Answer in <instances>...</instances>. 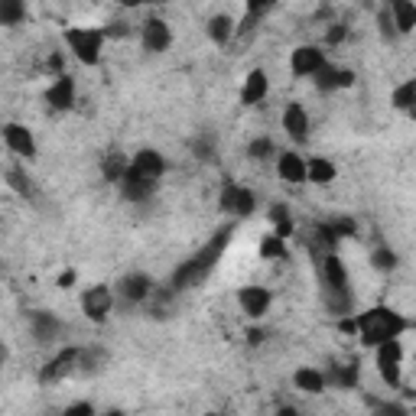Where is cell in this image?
<instances>
[{
	"mask_svg": "<svg viewBox=\"0 0 416 416\" xmlns=\"http://www.w3.org/2000/svg\"><path fill=\"white\" fill-rule=\"evenodd\" d=\"M228 241H231V225H225V228L215 231L212 241H208V244H205L196 257H189V260L182 263L176 273H172V286L186 289V286H196V283H202L205 277L215 270V263L221 260V254H225Z\"/></svg>",
	"mask_w": 416,
	"mask_h": 416,
	"instance_id": "1",
	"label": "cell"
},
{
	"mask_svg": "<svg viewBox=\"0 0 416 416\" xmlns=\"http://www.w3.org/2000/svg\"><path fill=\"white\" fill-rule=\"evenodd\" d=\"M403 329H407V319L387 306H374L355 319V332H358V339H361V345H374V348L384 345V341L400 339Z\"/></svg>",
	"mask_w": 416,
	"mask_h": 416,
	"instance_id": "2",
	"label": "cell"
},
{
	"mask_svg": "<svg viewBox=\"0 0 416 416\" xmlns=\"http://www.w3.org/2000/svg\"><path fill=\"white\" fill-rule=\"evenodd\" d=\"M65 43L72 46L78 59L85 62V65H94L98 56H101V43H104V33L101 30H65Z\"/></svg>",
	"mask_w": 416,
	"mask_h": 416,
	"instance_id": "3",
	"label": "cell"
},
{
	"mask_svg": "<svg viewBox=\"0 0 416 416\" xmlns=\"http://www.w3.org/2000/svg\"><path fill=\"white\" fill-rule=\"evenodd\" d=\"M85 361V351H78V348H65V351H59V355L52 358L49 365L43 367V384H49V381H62V377H68V374H75L78 371V365Z\"/></svg>",
	"mask_w": 416,
	"mask_h": 416,
	"instance_id": "4",
	"label": "cell"
},
{
	"mask_svg": "<svg viewBox=\"0 0 416 416\" xmlns=\"http://www.w3.org/2000/svg\"><path fill=\"white\" fill-rule=\"evenodd\" d=\"M400 358H403V348L397 339L377 345V371H381L384 384H391V387L400 384Z\"/></svg>",
	"mask_w": 416,
	"mask_h": 416,
	"instance_id": "5",
	"label": "cell"
},
{
	"mask_svg": "<svg viewBox=\"0 0 416 416\" xmlns=\"http://www.w3.org/2000/svg\"><path fill=\"white\" fill-rule=\"evenodd\" d=\"M289 68H293V75H319L325 68V56L315 46H299L293 52V59H289Z\"/></svg>",
	"mask_w": 416,
	"mask_h": 416,
	"instance_id": "6",
	"label": "cell"
},
{
	"mask_svg": "<svg viewBox=\"0 0 416 416\" xmlns=\"http://www.w3.org/2000/svg\"><path fill=\"white\" fill-rule=\"evenodd\" d=\"M82 309H85V315L92 319V322H104L111 313V293L108 286H92L85 289V296H82Z\"/></svg>",
	"mask_w": 416,
	"mask_h": 416,
	"instance_id": "7",
	"label": "cell"
},
{
	"mask_svg": "<svg viewBox=\"0 0 416 416\" xmlns=\"http://www.w3.org/2000/svg\"><path fill=\"white\" fill-rule=\"evenodd\" d=\"M221 208L244 218V215L254 212V196H251L247 189H241V186H225V192H221Z\"/></svg>",
	"mask_w": 416,
	"mask_h": 416,
	"instance_id": "8",
	"label": "cell"
},
{
	"mask_svg": "<svg viewBox=\"0 0 416 416\" xmlns=\"http://www.w3.org/2000/svg\"><path fill=\"white\" fill-rule=\"evenodd\" d=\"M172 36H170V26L163 23V20H146L144 23V49L146 52H163L170 49Z\"/></svg>",
	"mask_w": 416,
	"mask_h": 416,
	"instance_id": "9",
	"label": "cell"
},
{
	"mask_svg": "<svg viewBox=\"0 0 416 416\" xmlns=\"http://www.w3.org/2000/svg\"><path fill=\"white\" fill-rule=\"evenodd\" d=\"M120 189H124V196H127L130 202H144V198L153 196L156 182L153 179H146V176H140V172H134V170H127V176L120 179Z\"/></svg>",
	"mask_w": 416,
	"mask_h": 416,
	"instance_id": "10",
	"label": "cell"
},
{
	"mask_svg": "<svg viewBox=\"0 0 416 416\" xmlns=\"http://www.w3.org/2000/svg\"><path fill=\"white\" fill-rule=\"evenodd\" d=\"M130 170L156 182V179L163 176V170H166V163H163V156L156 153V150H140V153L134 156V163H130Z\"/></svg>",
	"mask_w": 416,
	"mask_h": 416,
	"instance_id": "11",
	"label": "cell"
},
{
	"mask_svg": "<svg viewBox=\"0 0 416 416\" xmlns=\"http://www.w3.org/2000/svg\"><path fill=\"white\" fill-rule=\"evenodd\" d=\"M4 140H7L10 150H17L20 156H36V144H33V134L20 124H7L4 127Z\"/></svg>",
	"mask_w": 416,
	"mask_h": 416,
	"instance_id": "12",
	"label": "cell"
},
{
	"mask_svg": "<svg viewBox=\"0 0 416 416\" xmlns=\"http://www.w3.org/2000/svg\"><path fill=\"white\" fill-rule=\"evenodd\" d=\"M46 101H49L56 111L72 108V101H75V82H72L68 75H59L56 82H52L49 94H46Z\"/></svg>",
	"mask_w": 416,
	"mask_h": 416,
	"instance_id": "13",
	"label": "cell"
},
{
	"mask_svg": "<svg viewBox=\"0 0 416 416\" xmlns=\"http://www.w3.org/2000/svg\"><path fill=\"white\" fill-rule=\"evenodd\" d=\"M322 273L325 283H329V293H348V273H345V263L335 254H329L322 260Z\"/></svg>",
	"mask_w": 416,
	"mask_h": 416,
	"instance_id": "14",
	"label": "cell"
},
{
	"mask_svg": "<svg viewBox=\"0 0 416 416\" xmlns=\"http://www.w3.org/2000/svg\"><path fill=\"white\" fill-rule=\"evenodd\" d=\"M283 127L289 130V137L293 140H306L309 134V118H306V111H303V104H286V111H283Z\"/></svg>",
	"mask_w": 416,
	"mask_h": 416,
	"instance_id": "15",
	"label": "cell"
},
{
	"mask_svg": "<svg viewBox=\"0 0 416 416\" xmlns=\"http://www.w3.org/2000/svg\"><path fill=\"white\" fill-rule=\"evenodd\" d=\"M241 306H244V313L247 315H263L267 313V306H270V293L267 289H260V286H244L241 289Z\"/></svg>",
	"mask_w": 416,
	"mask_h": 416,
	"instance_id": "16",
	"label": "cell"
},
{
	"mask_svg": "<svg viewBox=\"0 0 416 416\" xmlns=\"http://www.w3.org/2000/svg\"><path fill=\"white\" fill-rule=\"evenodd\" d=\"M351 82H355V75H351L348 68H332L325 65L319 75H315V85L322 88V92H332V88H348Z\"/></svg>",
	"mask_w": 416,
	"mask_h": 416,
	"instance_id": "17",
	"label": "cell"
},
{
	"mask_svg": "<svg viewBox=\"0 0 416 416\" xmlns=\"http://www.w3.org/2000/svg\"><path fill=\"white\" fill-rule=\"evenodd\" d=\"M277 170H280V179H286V182H306L309 179L306 163L299 160L296 153H283L280 163H277Z\"/></svg>",
	"mask_w": 416,
	"mask_h": 416,
	"instance_id": "18",
	"label": "cell"
},
{
	"mask_svg": "<svg viewBox=\"0 0 416 416\" xmlns=\"http://www.w3.org/2000/svg\"><path fill=\"white\" fill-rule=\"evenodd\" d=\"M263 94H267V75H263L260 68H254V72L247 75L241 98H244V104H260V101H263Z\"/></svg>",
	"mask_w": 416,
	"mask_h": 416,
	"instance_id": "19",
	"label": "cell"
},
{
	"mask_svg": "<svg viewBox=\"0 0 416 416\" xmlns=\"http://www.w3.org/2000/svg\"><path fill=\"white\" fill-rule=\"evenodd\" d=\"M391 13H393V26H397L400 33H410V30L416 26V4H407V0H393Z\"/></svg>",
	"mask_w": 416,
	"mask_h": 416,
	"instance_id": "20",
	"label": "cell"
},
{
	"mask_svg": "<svg viewBox=\"0 0 416 416\" xmlns=\"http://www.w3.org/2000/svg\"><path fill=\"white\" fill-rule=\"evenodd\" d=\"M120 293H124V299H130V303H140V299L150 296V280H146L144 273H134V277H127V280L120 283Z\"/></svg>",
	"mask_w": 416,
	"mask_h": 416,
	"instance_id": "21",
	"label": "cell"
},
{
	"mask_svg": "<svg viewBox=\"0 0 416 416\" xmlns=\"http://www.w3.org/2000/svg\"><path fill=\"white\" fill-rule=\"evenodd\" d=\"M296 387L299 391H306V393H322L325 391V377L319 371H313V367H303V371H296Z\"/></svg>",
	"mask_w": 416,
	"mask_h": 416,
	"instance_id": "22",
	"label": "cell"
},
{
	"mask_svg": "<svg viewBox=\"0 0 416 416\" xmlns=\"http://www.w3.org/2000/svg\"><path fill=\"white\" fill-rule=\"evenodd\" d=\"M306 172H309L313 182H319V186H325V182L335 179V166H332L329 160H322V156H313V160L306 163Z\"/></svg>",
	"mask_w": 416,
	"mask_h": 416,
	"instance_id": "23",
	"label": "cell"
},
{
	"mask_svg": "<svg viewBox=\"0 0 416 416\" xmlns=\"http://www.w3.org/2000/svg\"><path fill=\"white\" fill-rule=\"evenodd\" d=\"M231 33H234V20H231V17L218 13V17L208 20V36H212L215 43H228Z\"/></svg>",
	"mask_w": 416,
	"mask_h": 416,
	"instance_id": "24",
	"label": "cell"
},
{
	"mask_svg": "<svg viewBox=\"0 0 416 416\" xmlns=\"http://www.w3.org/2000/svg\"><path fill=\"white\" fill-rule=\"evenodd\" d=\"M56 332H59V322H56L52 315L33 313V335H36V339H39V341H49Z\"/></svg>",
	"mask_w": 416,
	"mask_h": 416,
	"instance_id": "25",
	"label": "cell"
},
{
	"mask_svg": "<svg viewBox=\"0 0 416 416\" xmlns=\"http://www.w3.org/2000/svg\"><path fill=\"white\" fill-rule=\"evenodd\" d=\"M127 170H130V163L124 160L120 153H111L108 160H104V176L114 179V182H120V179L127 176Z\"/></svg>",
	"mask_w": 416,
	"mask_h": 416,
	"instance_id": "26",
	"label": "cell"
},
{
	"mask_svg": "<svg viewBox=\"0 0 416 416\" xmlns=\"http://www.w3.org/2000/svg\"><path fill=\"white\" fill-rule=\"evenodd\" d=\"M23 17H26V7L20 4V0H4V4H0V23L13 26V23H20Z\"/></svg>",
	"mask_w": 416,
	"mask_h": 416,
	"instance_id": "27",
	"label": "cell"
},
{
	"mask_svg": "<svg viewBox=\"0 0 416 416\" xmlns=\"http://www.w3.org/2000/svg\"><path fill=\"white\" fill-rule=\"evenodd\" d=\"M270 218H273V225H277V238L286 241L289 234H293V221H289L286 208H283V205H273V208H270Z\"/></svg>",
	"mask_w": 416,
	"mask_h": 416,
	"instance_id": "28",
	"label": "cell"
},
{
	"mask_svg": "<svg viewBox=\"0 0 416 416\" xmlns=\"http://www.w3.org/2000/svg\"><path fill=\"white\" fill-rule=\"evenodd\" d=\"M413 101H416V82H407V85H400L397 92H393V104H397L400 111H410Z\"/></svg>",
	"mask_w": 416,
	"mask_h": 416,
	"instance_id": "29",
	"label": "cell"
},
{
	"mask_svg": "<svg viewBox=\"0 0 416 416\" xmlns=\"http://www.w3.org/2000/svg\"><path fill=\"white\" fill-rule=\"evenodd\" d=\"M332 381L339 384V387H355V384H358V365H348V367L335 365V371H332Z\"/></svg>",
	"mask_w": 416,
	"mask_h": 416,
	"instance_id": "30",
	"label": "cell"
},
{
	"mask_svg": "<svg viewBox=\"0 0 416 416\" xmlns=\"http://www.w3.org/2000/svg\"><path fill=\"white\" fill-rule=\"evenodd\" d=\"M374 267H377V270H393V267H397V254H393V251H387V247H381V251H374Z\"/></svg>",
	"mask_w": 416,
	"mask_h": 416,
	"instance_id": "31",
	"label": "cell"
},
{
	"mask_svg": "<svg viewBox=\"0 0 416 416\" xmlns=\"http://www.w3.org/2000/svg\"><path fill=\"white\" fill-rule=\"evenodd\" d=\"M260 254L263 257H283V254H286V241H280L277 234H273V238H267L260 244Z\"/></svg>",
	"mask_w": 416,
	"mask_h": 416,
	"instance_id": "32",
	"label": "cell"
},
{
	"mask_svg": "<svg viewBox=\"0 0 416 416\" xmlns=\"http://www.w3.org/2000/svg\"><path fill=\"white\" fill-rule=\"evenodd\" d=\"M329 231L335 234V238H351L358 228H355V221H351V218H335V221L329 225Z\"/></svg>",
	"mask_w": 416,
	"mask_h": 416,
	"instance_id": "33",
	"label": "cell"
},
{
	"mask_svg": "<svg viewBox=\"0 0 416 416\" xmlns=\"http://www.w3.org/2000/svg\"><path fill=\"white\" fill-rule=\"evenodd\" d=\"M7 179H10V186L17 189V192H23V196L30 192V179L23 176V170H10V172H7Z\"/></svg>",
	"mask_w": 416,
	"mask_h": 416,
	"instance_id": "34",
	"label": "cell"
},
{
	"mask_svg": "<svg viewBox=\"0 0 416 416\" xmlns=\"http://www.w3.org/2000/svg\"><path fill=\"white\" fill-rule=\"evenodd\" d=\"M270 150H273V144L267 140V137H260V140H254V144H251V156H254V160H263V156H270Z\"/></svg>",
	"mask_w": 416,
	"mask_h": 416,
	"instance_id": "35",
	"label": "cell"
},
{
	"mask_svg": "<svg viewBox=\"0 0 416 416\" xmlns=\"http://www.w3.org/2000/svg\"><path fill=\"white\" fill-rule=\"evenodd\" d=\"M65 416H94V410H92V403H75V407L65 410Z\"/></svg>",
	"mask_w": 416,
	"mask_h": 416,
	"instance_id": "36",
	"label": "cell"
},
{
	"mask_svg": "<svg viewBox=\"0 0 416 416\" xmlns=\"http://www.w3.org/2000/svg\"><path fill=\"white\" fill-rule=\"evenodd\" d=\"M381 33L384 36H393V20H391V7L381 10Z\"/></svg>",
	"mask_w": 416,
	"mask_h": 416,
	"instance_id": "37",
	"label": "cell"
},
{
	"mask_svg": "<svg viewBox=\"0 0 416 416\" xmlns=\"http://www.w3.org/2000/svg\"><path fill=\"white\" fill-rule=\"evenodd\" d=\"M345 33H348V30H345V23H335L329 30V43H341V39H345Z\"/></svg>",
	"mask_w": 416,
	"mask_h": 416,
	"instance_id": "38",
	"label": "cell"
},
{
	"mask_svg": "<svg viewBox=\"0 0 416 416\" xmlns=\"http://www.w3.org/2000/svg\"><path fill=\"white\" fill-rule=\"evenodd\" d=\"M72 283H75V273H72V270H65V273L59 277V286H72Z\"/></svg>",
	"mask_w": 416,
	"mask_h": 416,
	"instance_id": "39",
	"label": "cell"
},
{
	"mask_svg": "<svg viewBox=\"0 0 416 416\" xmlns=\"http://www.w3.org/2000/svg\"><path fill=\"white\" fill-rule=\"evenodd\" d=\"M247 339H251V345H257V341H263V332L251 329V332H247Z\"/></svg>",
	"mask_w": 416,
	"mask_h": 416,
	"instance_id": "40",
	"label": "cell"
},
{
	"mask_svg": "<svg viewBox=\"0 0 416 416\" xmlns=\"http://www.w3.org/2000/svg\"><path fill=\"white\" fill-rule=\"evenodd\" d=\"M381 413H384V416H403V410H400V407H384Z\"/></svg>",
	"mask_w": 416,
	"mask_h": 416,
	"instance_id": "41",
	"label": "cell"
},
{
	"mask_svg": "<svg viewBox=\"0 0 416 416\" xmlns=\"http://www.w3.org/2000/svg\"><path fill=\"white\" fill-rule=\"evenodd\" d=\"M407 114H410V118H413V120H416V101H413V104H410V111H407Z\"/></svg>",
	"mask_w": 416,
	"mask_h": 416,
	"instance_id": "42",
	"label": "cell"
},
{
	"mask_svg": "<svg viewBox=\"0 0 416 416\" xmlns=\"http://www.w3.org/2000/svg\"><path fill=\"white\" fill-rule=\"evenodd\" d=\"M104 416H124V413H120V410H108V413H104Z\"/></svg>",
	"mask_w": 416,
	"mask_h": 416,
	"instance_id": "43",
	"label": "cell"
},
{
	"mask_svg": "<svg viewBox=\"0 0 416 416\" xmlns=\"http://www.w3.org/2000/svg\"><path fill=\"white\" fill-rule=\"evenodd\" d=\"M280 416H296V413H293V410L286 407V410H280Z\"/></svg>",
	"mask_w": 416,
	"mask_h": 416,
	"instance_id": "44",
	"label": "cell"
}]
</instances>
